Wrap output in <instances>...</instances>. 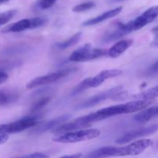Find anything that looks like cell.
<instances>
[{
	"instance_id": "16",
	"label": "cell",
	"mask_w": 158,
	"mask_h": 158,
	"mask_svg": "<svg viewBox=\"0 0 158 158\" xmlns=\"http://www.w3.org/2000/svg\"><path fill=\"white\" fill-rule=\"evenodd\" d=\"M114 147H103L89 153L84 158H106L112 157Z\"/></svg>"
},
{
	"instance_id": "9",
	"label": "cell",
	"mask_w": 158,
	"mask_h": 158,
	"mask_svg": "<svg viewBox=\"0 0 158 158\" xmlns=\"http://www.w3.org/2000/svg\"><path fill=\"white\" fill-rule=\"evenodd\" d=\"M122 90H123V86H116V87L111 88L110 89H107V90L103 91V92L100 93V94L90 97L89 99L86 100V101L79 104L77 106V109H85V108H89L91 107V106H95L97 103H101V102L104 101V100H106L107 99L113 98L116 94H119Z\"/></svg>"
},
{
	"instance_id": "3",
	"label": "cell",
	"mask_w": 158,
	"mask_h": 158,
	"mask_svg": "<svg viewBox=\"0 0 158 158\" xmlns=\"http://www.w3.org/2000/svg\"><path fill=\"white\" fill-rule=\"evenodd\" d=\"M100 132L98 129H85L80 131H73V132L66 133V134L58 135L53 137L52 140L57 143H73L81 141L93 140L100 137Z\"/></svg>"
},
{
	"instance_id": "15",
	"label": "cell",
	"mask_w": 158,
	"mask_h": 158,
	"mask_svg": "<svg viewBox=\"0 0 158 158\" xmlns=\"http://www.w3.org/2000/svg\"><path fill=\"white\" fill-rule=\"evenodd\" d=\"M158 117V106L144 109L134 116V120L139 123H146L151 119Z\"/></svg>"
},
{
	"instance_id": "10",
	"label": "cell",
	"mask_w": 158,
	"mask_h": 158,
	"mask_svg": "<svg viewBox=\"0 0 158 158\" xmlns=\"http://www.w3.org/2000/svg\"><path fill=\"white\" fill-rule=\"evenodd\" d=\"M158 131V124H153L151 126H148L147 127L140 128L138 130L130 131L124 135L122 136L121 137L116 140V143L118 144H124V143H128L130 141L136 140V139L140 138V137H145V136L151 135V134H154Z\"/></svg>"
},
{
	"instance_id": "28",
	"label": "cell",
	"mask_w": 158,
	"mask_h": 158,
	"mask_svg": "<svg viewBox=\"0 0 158 158\" xmlns=\"http://www.w3.org/2000/svg\"><path fill=\"white\" fill-rule=\"evenodd\" d=\"M8 140H9V135L8 134L0 133V144L5 143Z\"/></svg>"
},
{
	"instance_id": "6",
	"label": "cell",
	"mask_w": 158,
	"mask_h": 158,
	"mask_svg": "<svg viewBox=\"0 0 158 158\" xmlns=\"http://www.w3.org/2000/svg\"><path fill=\"white\" fill-rule=\"evenodd\" d=\"M77 69H78L77 67H69L61 69V70H59L57 72L51 73L47 74V75L36 77V78L33 79L26 84V88L30 89L37 87V86L51 84V83L60 80V79L64 78L65 77L69 75L70 73L76 72Z\"/></svg>"
},
{
	"instance_id": "13",
	"label": "cell",
	"mask_w": 158,
	"mask_h": 158,
	"mask_svg": "<svg viewBox=\"0 0 158 158\" xmlns=\"http://www.w3.org/2000/svg\"><path fill=\"white\" fill-rule=\"evenodd\" d=\"M123 7L120 6V7H117L115 9H113L111 10L107 11V12H105L103 13H102L101 15H98V16H96L94 18L89 19L86 20L84 23H83V26H94V25L99 24L100 23H103V22L106 21V20L109 19L113 18V17L117 16V15L121 12Z\"/></svg>"
},
{
	"instance_id": "2",
	"label": "cell",
	"mask_w": 158,
	"mask_h": 158,
	"mask_svg": "<svg viewBox=\"0 0 158 158\" xmlns=\"http://www.w3.org/2000/svg\"><path fill=\"white\" fill-rule=\"evenodd\" d=\"M157 16L158 6H152L134 19L127 23H118L119 32L122 36H124L134 31H137L148 26L155 20Z\"/></svg>"
},
{
	"instance_id": "27",
	"label": "cell",
	"mask_w": 158,
	"mask_h": 158,
	"mask_svg": "<svg viewBox=\"0 0 158 158\" xmlns=\"http://www.w3.org/2000/svg\"><path fill=\"white\" fill-rule=\"evenodd\" d=\"M152 32L154 35V38L151 43V46H154V47H158V26L152 29Z\"/></svg>"
},
{
	"instance_id": "22",
	"label": "cell",
	"mask_w": 158,
	"mask_h": 158,
	"mask_svg": "<svg viewBox=\"0 0 158 158\" xmlns=\"http://www.w3.org/2000/svg\"><path fill=\"white\" fill-rule=\"evenodd\" d=\"M15 14H16V10L15 9H11V10H8L0 13V26H2L6 23H9L15 16Z\"/></svg>"
},
{
	"instance_id": "18",
	"label": "cell",
	"mask_w": 158,
	"mask_h": 158,
	"mask_svg": "<svg viewBox=\"0 0 158 158\" xmlns=\"http://www.w3.org/2000/svg\"><path fill=\"white\" fill-rule=\"evenodd\" d=\"M134 97L138 100H154L156 97H158V85L140 94H136Z\"/></svg>"
},
{
	"instance_id": "19",
	"label": "cell",
	"mask_w": 158,
	"mask_h": 158,
	"mask_svg": "<svg viewBox=\"0 0 158 158\" xmlns=\"http://www.w3.org/2000/svg\"><path fill=\"white\" fill-rule=\"evenodd\" d=\"M81 35H82L81 32H77V33L74 34L73 35H72V36H71L68 40H66V41L63 42V43H56V47L60 49H67V48H69V47H70V46L75 45L76 43H77V42L80 40V38H81Z\"/></svg>"
},
{
	"instance_id": "14",
	"label": "cell",
	"mask_w": 158,
	"mask_h": 158,
	"mask_svg": "<svg viewBox=\"0 0 158 158\" xmlns=\"http://www.w3.org/2000/svg\"><path fill=\"white\" fill-rule=\"evenodd\" d=\"M132 44V40H123L117 42L108 50L107 56L110 58H117L121 54H123Z\"/></svg>"
},
{
	"instance_id": "31",
	"label": "cell",
	"mask_w": 158,
	"mask_h": 158,
	"mask_svg": "<svg viewBox=\"0 0 158 158\" xmlns=\"http://www.w3.org/2000/svg\"><path fill=\"white\" fill-rule=\"evenodd\" d=\"M8 1H9V0H0V5L3 4V3H6V2H7Z\"/></svg>"
},
{
	"instance_id": "29",
	"label": "cell",
	"mask_w": 158,
	"mask_h": 158,
	"mask_svg": "<svg viewBox=\"0 0 158 158\" xmlns=\"http://www.w3.org/2000/svg\"><path fill=\"white\" fill-rule=\"evenodd\" d=\"M8 79V74L4 72H2L0 71V84L3 83L4 82H6Z\"/></svg>"
},
{
	"instance_id": "4",
	"label": "cell",
	"mask_w": 158,
	"mask_h": 158,
	"mask_svg": "<svg viewBox=\"0 0 158 158\" xmlns=\"http://www.w3.org/2000/svg\"><path fill=\"white\" fill-rule=\"evenodd\" d=\"M153 145V141L150 139H142L137 140L122 148L114 147L112 157H125L137 156L142 154L148 148Z\"/></svg>"
},
{
	"instance_id": "5",
	"label": "cell",
	"mask_w": 158,
	"mask_h": 158,
	"mask_svg": "<svg viewBox=\"0 0 158 158\" xmlns=\"http://www.w3.org/2000/svg\"><path fill=\"white\" fill-rule=\"evenodd\" d=\"M108 50L102 49H92L90 43H86L73 51L69 56V60L72 62H86L96 60L107 55Z\"/></svg>"
},
{
	"instance_id": "1",
	"label": "cell",
	"mask_w": 158,
	"mask_h": 158,
	"mask_svg": "<svg viewBox=\"0 0 158 158\" xmlns=\"http://www.w3.org/2000/svg\"><path fill=\"white\" fill-rule=\"evenodd\" d=\"M153 102H154V100H134V101L128 102L124 104L115 105V106L103 108L97 112L91 113L88 115L75 119V120L83 129H84V128L89 127L94 122L100 121V120L110 118L114 116L131 114V113L143 110L146 109L149 105L153 103Z\"/></svg>"
},
{
	"instance_id": "12",
	"label": "cell",
	"mask_w": 158,
	"mask_h": 158,
	"mask_svg": "<svg viewBox=\"0 0 158 158\" xmlns=\"http://www.w3.org/2000/svg\"><path fill=\"white\" fill-rule=\"evenodd\" d=\"M70 114H63V115L61 116H59V117H56V118L52 119V120H49V121L46 122V123L41 124L40 126H39L38 127L34 129L31 133L33 134H43V133L46 132V131H49V130H52L53 129V128L57 127L59 125L62 124V123H64V122L67 121V120L70 118Z\"/></svg>"
},
{
	"instance_id": "32",
	"label": "cell",
	"mask_w": 158,
	"mask_h": 158,
	"mask_svg": "<svg viewBox=\"0 0 158 158\" xmlns=\"http://www.w3.org/2000/svg\"><path fill=\"white\" fill-rule=\"evenodd\" d=\"M113 1H114V2H121V1H123V0H113Z\"/></svg>"
},
{
	"instance_id": "23",
	"label": "cell",
	"mask_w": 158,
	"mask_h": 158,
	"mask_svg": "<svg viewBox=\"0 0 158 158\" xmlns=\"http://www.w3.org/2000/svg\"><path fill=\"white\" fill-rule=\"evenodd\" d=\"M89 79H90V77H89V78L85 79V80H83L81 83H79L77 86H75V87L73 88V89L72 90V92H71V96L77 95V94L84 91L85 89L89 88Z\"/></svg>"
},
{
	"instance_id": "17",
	"label": "cell",
	"mask_w": 158,
	"mask_h": 158,
	"mask_svg": "<svg viewBox=\"0 0 158 158\" xmlns=\"http://www.w3.org/2000/svg\"><path fill=\"white\" fill-rule=\"evenodd\" d=\"M19 95L16 93L9 91H0V106L10 104L18 99Z\"/></svg>"
},
{
	"instance_id": "30",
	"label": "cell",
	"mask_w": 158,
	"mask_h": 158,
	"mask_svg": "<svg viewBox=\"0 0 158 158\" xmlns=\"http://www.w3.org/2000/svg\"><path fill=\"white\" fill-rule=\"evenodd\" d=\"M82 155H83V154H82L81 153H78V154H70V155H65L60 158H80L82 157Z\"/></svg>"
},
{
	"instance_id": "20",
	"label": "cell",
	"mask_w": 158,
	"mask_h": 158,
	"mask_svg": "<svg viewBox=\"0 0 158 158\" xmlns=\"http://www.w3.org/2000/svg\"><path fill=\"white\" fill-rule=\"evenodd\" d=\"M50 100V97H48V96L40 98L38 100H36V101L32 104V107H31V112L34 113L40 110L42 108L44 107L46 104H48V103H49Z\"/></svg>"
},
{
	"instance_id": "25",
	"label": "cell",
	"mask_w": 158,
	"mask_h": 158,
	"mask_svg": "<svg viewBox=\"0 0 158 158\" xmlns=\"http://www.w3.org/2000/svg\"><path fill=\"white\" fill-rule=\"evenodd\" d=\"M146 76L151 77V76H154L158 74V60L153 63L151 66H149L146 71Z\"/></svg>"
},
{
	"instance_id": "8",
	"label": "cell",
	"mask_w": 158,
	"mask_h": 158,
	"mask_svg": "<svg viewBox=\"0 0 158 158\" xmlns=\"http://www.w3.org/2000/svg\"><path fill=\"white\" fill-rule=\"evenodd\" d=\"M47 23V19L45 17H34L31 19H24L3 29L4 32H19L26 29H32L39 28Z\"/></svg>"
},
{
	"instance_id": "7",
	"label": "cell",
	"mask_w": 158,
	"mask_h": 158,
	"mask_svg": "<svg viewBox=\"0 0 158 158\" xmlns=\"http://www.w3.org/2000/svg\"><path fill=\"white\" fill-rule=\"evenodd\" d=\"M39 124L38 119L35 117H26L17 121L7 124L0 125V133L6 134L19 133L28 128H32Z\"/></svg>"
},
{
	"instance_id": "11",
	"label": "cell",
	"mask_w": 158,
	"mask_h": 158,
	"mask_svg": "<svg viewBox=\"0 0 158 158\" xmlns=\"http://www.w3.org/2000/svg\"><path fill=\"white\" fill-rule=\"evenodd\" d=\"M123 74V71L120 69H105V70L101 71L98 74L94 77H90L89 83V87H97L100 86L105 80L110 78H114L119 76H121Z\"/></svg>"
},
{
	"instance_id": "24",
	"label": "cell",
	"mask_w": 158,
	"mask_h": 158,
	"mask_svg": "<svg viewBox=\"0 0 158 158\" xmlns=\"http://www.w3.org/2000/svg\"><path fill=\"white\" fill-rule=\"evenodd\" d=\"M57 0H39L38 6L41 9H48L56 4Z\"/></svg>"
},
{
	"instance_id": "21",
	"label": "cell",
	"mask_w": 158,
	"mask_h": 158,
	"mask_svg": "<svg viewBox=\"0 0 158 158\" xmlns=\"http://www.w3.org/2000/svg\"><path fill=\"white\" fill-rule=\"evenodd\" d=\"M95 3L92 1H88L85 2L81 3V4H79L77 6H74L73 8V12H85V11L89 10V9H93L94 7H95Z\"/></svg>"
},
{
	"instance_id": "26",
	"label": "cell",
	"mask_w": 158,
	"mask_h": 158,
	"mask_svg": "<svg viewBox=\"0 0 158 158\" xmlns=\"http://www.w3.org/2000/svg\"><path fill=\"white\" fill-rule=\"evenodd\" d=\"M49 157L46 154L43 153H33V154H27V155L21 156V157H16L12 158H49Z\"/></svg>"
}]
</instances>
